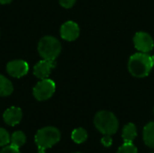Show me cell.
Here are the masks:
<instances>
[{
  "instance_id": "16",
  "label": "cell",
  "mask_w": 154,
  "mask_h": 153,
  "mask_svg": "<svg viewBox=\"0 0 154 153\" xmlns=\"http://www.w3.org/2000/svg\"><path fill=\"white\" fill-rule=\"evenodd\" d=\"M137 148L133 143H124L116 153H137Z\"/></svg>"
},
{
  "instance_id": "13",
  "label": "cell",
  "mask_w": 154,
  "mask_h": 153,
  "mask_svg": "<svg viewBox=\"0 0 154 153\" xmlns=\"http://www.w3.org/2000/svg\"><path fill=\"white\" fill-rule=\"evenodd\" d=\"M25 142H26V136L21 131L14 132L10 137V145L18 149L22 147L25 143Z\"/></svg>"
},
{
  "instance_id": "2",
  "label": "cell",
  "mask_w": 154,
  "mask_h": 153,
  "mask_svg": "<svg viewBox=\"0 0 154 153\" xmlns=\"http://www.w3.org/2000/svg\"><path fill=\"white\" fill-rule=\"evenodd\" d=\"M60 140V132L52 126L40 129L35 134V142L39 153H44L49 148L58 143Z\"/></svg>"
},
{
  "instance_id": "14",
  "label": "cell",
  "mask_w": 154,
  "mask_h": 153,
  "mask_svg": "<svg viewBox=\"0 0 154 153\" xmlns=\"http://www.w3.org/2000/svg\"><path fill=\"white\" fill-rule=\"evenodd\" d=\"M14 90L13 85L11 81H9L6 78L0 75V96H7L12 94Z\"/></svg>"
},
{
  "instance_id": "21",
  "label": "cell",
  "mask_w": 154,
  "mask_h": 153,
  "mask_svg": "<svg viewBox=\"0 0 154 153\" xmlns=\"http://www.w3.org/2000/svg\"><path fill=\"white\" fill-rule=\"evenodd\" d=\"M11 1H12V0H0V4H2V5L9 4V3H11Z\"/></svg>"
},
{
  "instance_id": "3",
  "label": "cell",
  "mask_w": 154,
  "mask_h": 153,
  "mask_svg": "<svg viewBox=\"0 0 154 153\" xmlns=\"http://www.w3.org/2000/svg\"><path fill=\"white\" fill-rule=\"evenodd\" d=\"M96 128L105 135L115 134L119 126V123L116 115L109 111H100L94 118Z\"/></svg>"
},
{
  "instance_id": "5",
  "label": "cell",
  "mask_w": 154,
  "mask_h": 153,
  "mask_svg": "<svg viewBox=\"0 0 154 153\" xmlns=\"http://www.w3.org/2000/svg\"><path fill=\"white\" fill-rule=\"evenodd\" d=\"M55 83L49 78L42 79L33 88V96L39 101H44L52 96L55 92Z\"/></svg>"
},
{
  "instance_id": "15",
  "label": "cell",
  "mask_w": 154,
  "mask_h": 153,
  "mask_svg": "<svg viewBox=\"0 0 154 153\" xmlns=\"http://www.w3.org/2000/svg\"><path fill=\"white\" fill-rule=\"evenodd\" d=\"M71 139L76 143H83L88 139V132L83 128L75 129L71 133Z\"/></svg>"
},
{
  "instance_id": "18",
  "label": "cell",
  "mask_w": 154,
  "mask_h": 153,
  "mask_svg": "<svg viewBox=\"0 0 154 153\" xmlns=\"http://www.w3.org/2000/svg\"><path fill=\"white\" fill-rule=\"evenodd\" d=\"M0 153H21L19 151V149L18 148H15L12 145H9V146H5L1 151Z\"/></svg>"
},
{
  "instance_id": "20",
  "label": "cell",
  "mask_w": 154,
  "mask_h": 153,
  "mask_svg": "<svg viewBox=\"0 0 154 153\" xmlns=\"http://www.w3.org/2000/svg\"><path fill=\"white\" fill-rule=\"evenodd\" d=\"M60 4L61 6L65 7V8H70L74 5V4L76 3L77 0H59Z\"/></svg>"
},
{
  "instance_id": "24",
  "label": "cell",
  "mask_w": 154,
  "mask_h": 153,
  "mask_svg": "<svg viewBox=\"0 0 154 153\" xmlns=\"http://www.w3.org/2000/svg\"><path fill=\"white\" fill-rule=\"evenodd\" d=\"M153 112H154V109H153Z\"/></svg>"
},
{
  "instance_id": "7",
  "label": "cell",
  "mask_w": 154,
  "mask_h": 153,
  "mask_svg": "<svg viewBox=\"0 0 154 153\" xmlns=\"http://www.w3.org/2000/svg\"><path fill=\"white\" fill-rule=\"evenodd\" d=\"M6 70L8 74L14 78H22L27 74L29 70V66L26 61L16 60L8 62L6 66Z\"/></svg>"
},
{
  "instance_id": "8",
  "label": "cell",
  "mask_w": 154,
  "mask_h": 153,
  "mask_svg": "<svg viewBox=\"0 0 154 153\" xmlns=\"http://www.w3.org/2000/svg\"><path fill=\"white\" fill-rule=\"evenodd\" d=\"M56 62L51 60H43L39 61L33 69V74L40 79H45L51 74V71L55 68Z\"/></svg>"
},
{
  "instance_id": "17",
  "label": "cell",
  "mask_w": 154,
  "mask_h": 153,
  "mask_svg": "<svg viewBox=\"0 0 154 153\" xmlns=\"http://www.w3.org/2000/svg\"><path fill=\"white\" fill-rule=\"evenodd\" d=\"M10 137L11 136L5 129L0 128V146H6L10 143Z\"/></svg>"
},
{
  "instance_id": "23",
  "label": "cell",
  "mask_w": 154,
  "mask_h": 153,
  "mask_svg": "<svg viewBox=\"0 0 154 153\" xmlns=\"http://www.w3.org/2000/svg\"><path fill=\"white\" fill-rule=\"evenodd\" d=\"M73 153H81V152H73Z\"/></svg>"
},
{
  "instance_id": "1",
  "label": "cell",
  "mask_w": 154,
  "mask_h": 153,
  "mask_svg": "<svg viewBox=\"0 0 154 153\" xmlns=\"http://www.w3.org/2000/svg\"><path fill=\"white\" fill-rule=\"evenodd\" d=\"M152 57L144 52H138L132 55L128 61V69L136 78L147 77L152 71Z\"/></svg>"
},
{
  "instance_id": "6",
  "label": "cell",
  "mask_w": 154,
  "mask_h": 153,
  "mask_svg": "<svg viewBox=\"0 0 154 153\" xmlns=\"http://www.w3.org/2000/svg\"><path fill=\"white\" fill-rule=\"evenodd\" d=\"M134 43L140 52L144 53L150 52L154 47V41L152 36L144 32H139L134 35Z\"/></svg>"
},
{
  "instance_id": "22",
  "label": "cell",
  "mask_w": 154,
  "mask_h": 153,
  "mask_svg": "<svg viewBox=\"0 0 154 153\" xmlns=\"http://www.w3.org/2000/svg\"><path fill=\"white\" fill-rule=\"evenodd\" d=\"M152 63H153V66H154V55L152 57Z\"/></svg>"
},
{
  "instance_id": "9",
  "label": "cell",
  "mask_w": 154,
  "mask_h": 153,
  "mask_svg": "<svg viewBox=\"0 0 154 153\" xmlns=\"http://www.w3.org/2000/svg\"><path fill=\"white\" fill-rule=\"evenodd\" d=\"M60 35L62 39L66 41H75L79 35V27L75 22L68 21L62 24L60 28Z\"/></svg>"
},
{
  "instance_id": "11",
  "label": "cell",
  "mask_w": 154,
  "mask_h": 153,
  "mask_svg": "<svg viewBox=\"0 0 154 153\" xmlns=\"http://www.w3.org/2000/svg\"><path fill=\"white\" fill-rule=\"evenodd\" d=\"M136 136H137V128L135 124L132 123L127 124L124 127L123 133H122V137H123L125 143H133Z\"/></svg>"
},
{
  "instance_id": "4",
  "label": "cell",
  "mask_w": 154,
  "mask_h": 153,
  "mask_svg": "<svg viewBox=\"0 0 154 153\" xmlns=\"http://www.w3.org/2000/svg\"><path fill=\"white\" fill-rule=\"evenodd\" d=\"M61 50L60 41L52 36H45L41 39L38 44V51L44 60H55Z\"/></svg>"
},
{
  "instance_id": "10",
  "label": "cell",
  "mask_w": 154,
  "mask_h": 153,
  "mask_svg": "<svg viewBox=\"0 0 154 153\" xmlns=\"http://www.w3.org/2000/svg\"><path fill=\"white\" fill-rule=\"evenodd\" d=\"M22 116H23L22 110L19 107H15V106L6 109L3 115L5 123L10 126H14L18 124L22 120Z\"/></svg>"
},
{
  "instance_id": "19",
  "label": "cell",
  "mask_w": 154,
  "mask_h": 153,
  "mask_svg": "<svg viewBox=\"0 0 154 153\" xmlns=\"http://www.w3.org/2000/svg\"><path fill=\"white\" fill-rule=\"evenodd\" d=\"M101 143L105 146V147H110L113 143V140L110 137V135H105L102 139H101Z\"/></svg>"
},
{
  "instance_id": "12",
  "label": "cell",
  "mask_w": 154,
  "mask_h": 153,
  "mask_svg": "<svg viewBox=\"0 0 154 153\" xmlns=\"http://www.w3.org/2000/svg\"><path fill=\"white\" fill-rule=\"evenodd\" d=\"M143 136L144 143L150 148H154V122H150L144 126Z\"/></svg>"
}]
</instances>
